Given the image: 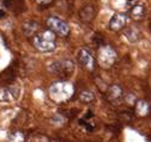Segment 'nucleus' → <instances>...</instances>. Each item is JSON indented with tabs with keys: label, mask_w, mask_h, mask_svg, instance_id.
<instances>
[{
	"label": "nucleus",
	"mask_w": 151,
	"mask_h": 142,
	"mask_svg": "<svg viewBox=\"0 0 151 142\" xmlns=\"http://www.w3.org/2000/svg\"><path fill=\"white\" fill-rule=\"evenodd\" d=\"M34 45L37 50L42 53H49L55 50L56 48V41H55V33L50 30L42 31L37 33L34 38Z\"/></svg>",
	"instance_id": "nucleus-1"
},
{
	"label": "nucleus",
	"mask_w": 151,
	"mask_h": 142,
	"mask_svg": "<svg viewBox=\"0 0 151 142\" xmlns=\"http://www.w3.org/2000/svg\"><path fill=\"white\" fill-rule=\"evenodd\" d=\"M73 87L68 82H55L49 88V96L54 102H65L71 98Z\"/></svg>",
	"instance_id": "nucleus-2"
},
{
	"label": "nucleus",
	"mask_w": 151,
	"mask_h": 142,
	"mask_svg": "<svg viewBox=\"0 0 151 142\" xmlns=\"http://www.w3.org/2000/svg\"><path fill=\"white\" fill-rule=\"evenodd\" d=\"M47 26L52 32L59 35L61 37H66L70 33V26L66 22L60 19L59 17H49L47 19Z\"/></svg>",
	"instance_id": "nucleus-3"
},
{
	"label": "nucleus",
	"mask_w": 151,
	"mask_h": 142,
	"mask_svg": "<svg viewBox=\"0 0 151 142\" xmlns=\"http://www.w3.org/2000/svg\"><path fill=\"white\" fill-rule=\"evenodd\" d=\"M49 69L54 74H58L61 78H68L73 73L74 66L71 60H64V61H56V62L52 63Z\"/></svg>",
	"instance_id": "nucleus-4"
},
{
	"label": "nucleus",
	"mask_w": 151,
	"mask_h": 142,
	"mask_svg": "<svg viewBox=\"0 0 151 142\" xmlns=\"http://www.w3.org/2000/svg\"><path fill=\"white\" fill-rule=\"evenodd\" d=\"M116 61V51L110 45H102L99 51V62L102 67L109 68Z\"/></svg>",
	"instance_id": "nucleus-5"
},
{
	"label": "nucleus",
	"mask_w": 151,
	"mask_h": 142,
	"mask_svg": "<svg viewBox=\"0 0 151 142\" xmlns=\"http://www.w3.org/2000/svg\"><path fill=\"white\" fill-rule=\"evenodd\" d=\"M19 97V87L16 85H9L0 87V103H10Z\"/></svg>",
	"instance_id": "nucleus-6"
},
{
	"label": "nucleus",
	"mask_w": 151,
	"mask_h": 142,
	"mask_svg": "<svg viewBox=\"0 0 151 142\" xmlns=\"http://www.w3.org/2000/svg\"><path fill=\"white\" fill-rule=\"evenodd\" d=\"M78 62L81 66H83L88 70H93L95 68V61H93V56L91 54V51L86 48H82L78 53Z\"/></svg>",
	"instance_id": "nucleus-7"
},
{
	"label": "nucleus",
	"mask_w": 151,
	"mask_h": 142,
	"mask_svg": "<svg viewBox=\"0 0 151 142\" xmlns=\"http://www.w3.org/2000/svg\"><path fill=\"white\" fill-rule=\"evenodd\" d=\"M107 98L113 104H119L124 100V90L119 85H113L108 88L107 91Z\"/></svg>",
	"instance_id": "nucleus-8"
},
{
	"label": "nucleus",
	"mask_w": 151,
	"mask_h": 142,
	"mask_svg": "<svg viewBox=\"0 0 151 142\" xmlns=\"http://www.w3.org/2000/svg\"><path fill=\"white\" fill-rule=\"evenodd\" d=\"M3 4L6 9L16 14H19L25 11V4L23 0H4Z\"/></svg>",
	"instance_id": "nucleus-9"
},
{
	"label": "nucleus",
	"mask_w": 151,
	"mask_h": 142,
	"mask_svg": "<svg viewBox=\"0 0 151 142\" xmlns=\"http://www.w3.org/2000/svg\"><path fill=\"white\" fill-rule=\"evenodd\" d=\"M125 24H126V17H125V14L115 13L114 16L111 17V19L109 22V28L113 31H119V30L124 29Z\"/></svg>",
	"instance_id": "nucleus-10"
},
{
	"label": "nucleus",
	"mask_w": 151,
	"mask_h": 142,
	"mask_svg": "<svg viewBox=\"0 0 151 142\" xmlns=\"http://www.w3.org/2000/svg\"><path fill=\"white\" fill-rule=\"evenodd\" d=\"M134 106H136L134 111H136V114L138 116L144 117L150 112V104L147 102H145V100H137Z\"/></svg>",
	"instance_id": "nucleus-11"
},
{
	"label": "nucleus",
	"mask_w": 151,
	"mask_h": 142,
	"mask_svg": "<svg viewBox=\"0 0 151 142\" xmlns=\"http://www.w3.org/2000/svg\"><path fill=\"white\" fill-rule=\"evenodd\" d=\"M131 17L136 21H139V19H143L144 16H145V6L143 4H137L134 5L133 7L131 9V12H129Z\"/></svg>",
	"instance_id": "nucleus-12"
},
{
	"label": "nucleus",
	"mask_w": 151,
	"mask_h": 142,
	"mask_svg": "<svg viewBox=\"0 0 151 142\" xmlns=\"http://www.w3.org/2000/svg\"><path fill=\"white\" fill-rule=\"evenodd\" d=\"M125 35H126L127 40L129 42H132V43H134V42L140 40V32H139V30L137 28H133V26L126 29L125 30Z\"/></svg>",
	"instance_id": "nucleus-13"
},
{
	"label": "nucleus",
	"mask_w": 151,
	"mask_h": 142,
	"mask_svg": "<svg viewBox=\"0 0 151 142\" xmlns=\"http://www.w3.org/2000/svg\"><path fill=\"white\" fill-rule=\"evenodd\" d=\"M79 16H81L82 21H84V22H90V21L93 18V9H92V6H89V5L84 6V7L81 10Z\"/></svg>",
	"instance_id": "nucleus-14"
},
{
	"label": "nucleus",
	"mask_w": 151,
	"mask_h": 142,
	"mask_svg": "<svg viewBox=\"0 0 151 142\" xmlns=\"http://www.w3.org/2000/svg\"><path fill=\"white\" fill-rule=\"evenodd\" d=\"M16 77V72L13 70V67H10L7 69H5L4 72L1 73V75H0V81H4L6 84H10Z\"/></svg>",
	"instance_id": "nucleus-15"
},
{
	"label": "nucleus",
	"mask_w": 151,
	"mask_h": 142,
	"mask_svg": "<svg viewBox=\"0 0 151 142\" xmlns=\"http://www.w3.org/2000/svg\"><path fill=\"white\" fill-rule=\"evenodd\" d=\"M37 28H39V24L30 21V22H27L23 25V31H24V33L27 35V36H31V35L37 30Z\"/></svg>",
	"instance_id": "nucleus-16"
},
{
	"label": "nucleus",
	"mask_w": 151,
	"mask_h": 142,
	"mask_svg": "<svg viewBox=\"0 0 151 142\" xmlns=\"http://www.w3.org/2000/svg\"><path fill=\"white\" fill-rule=\"evenodd\" d=\"M79 99L83 103H91L93 99H95V96L91 91H82L79 94Z\"/></svg>",
	"instance_id": "nucleus-17"
},
{
	"label": "nucleus",
	"mask_w": 151,
	"mask_h": 142,
	"mask_svg": "<svg viewBox=\"0 0 151 142\" xmlns=\"http://www.w3.org/2000/svg\"><path fill=\"white\" fill-rule=\"evenodd\" d=\"M9 142H24V135L21 131H14L10 134Z\"/></svg>",
	"instance_id": "nucleus-18"
},
{
	"label": "nucleus",
	"mask_w": 151,
	"mask_h": 142,
	"mask_svg": "<svg viewBox=\"0 0 151 142\" xmlns=\"http://www.w3.org/2000/svg\"><path fill=\"white\" fill-rule=\"evenodd\" d=\"M5 16V12L4 11H0V18H1V17H4Z\"/></svg>",
	"instance_id": "nucleus-19"
}]
</instances>
